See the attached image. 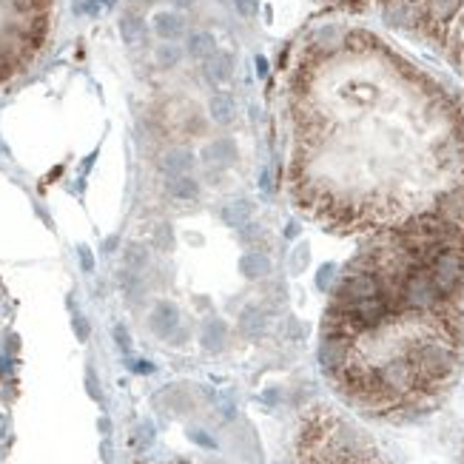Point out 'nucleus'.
Listing matches in <instances>:
<instances>
[{"mask_svg": "<svg viewBox=\"0 0 464 464\" xmlns=\"http://www.w3.org/2000/svg\"><path fill=\"white\" fill-rule=\"evenodd\" d=\"M123 257H126V265H128V268L137 270V268H143V265L148 262V251H146L143 245H137V242H128L126 251H123Z\"/></svg>", "mask_w": 464, "mask_h": 464, "instance_id": "16", "label": "nucleus"}, {"mask_svg": "<svg viewBox=\"0 0 464 464\" xmlns=\"http://www.w3.org/2000/svg\"><path fill=\"white\" fill-rule=\"evenodd\" d=\"M231 71H234V63L228 60V57H211V63H208V77L211 80H217V83H225Z\"/></svg>", "mask_w": 464, "mask_h": 464, "instance_id": "14", "label": "nucleus"}, {"mask_svg": "<svg viewBox=\"0 0 464 464\" xmlns=\"http://www.w3.org/2000/svg\"><path fill=\"white\" fill-rule=\"evenodd\" d=\"M308 257H311V248H308V245H299V248L294 251V257H291V270H294V274H299V270L305 268Z\"/></svg>", "mask_w": 464, "mask_h": 464, "instance_id": "20", "label": "nucleus"}, {"mask_svg": "<svg viewBox=\"0 0 464 464\" xmlns=\"http://www.w3.org/2000/svg\"><path fill=\"white\" fill-rule=\"evenodd\" d=\"M74 334H77V339H89V322L83 319V316H74Z\"/></svg>", "mask_w": 464, "mask_h": 464, "instance_id": "23", "label": "nucleus"}, {"mask_svg": "<svg viewBox=\"0 0 464 464\" xmlns=\"http://www.w3.org/2000/svg\"><path fill=\"white\" fill-rule=\"evenodd\" d=\"M154 240H157V248H171V240H174V234H171V228L168 225H160L157 228V237H154Z\"/></svg>", "mask_w": 464, "mask_h": 464, "instance_id": "22", "label": "nucleus"}, {"mask_svg": "<svg viewBox=\"0 0 464 464\" xmlns=\"http://www.w3.org/2000/svg\"><path fill=\"white\" fill-rule=\"evenodd\" d=\"M220 217H222V222L228 225V228H242L245 222H251L248 217H251V205L248 202H231V205H225L222 211H220Z\"/></svg>", "mask_w": 464, "mask_h": 464, "instance_id": "10", "label": "nucleus"}, {"mask_svg": "<svg viewBox=\"0 0 464 464\" xmlns=\"http://www.w3.org/2000/svg\"><path fill=\"white\" fill-rule=\"evenodd\" d=\"M165 191L174 200L188 202V200L200 197V183L191 177V174H174V177H168V183H165Z\"/></svg>", "mask_w": 464, "mask_h": 464, "instance_id": "3", "label": "nucleus"}, {"mask_svg": "<svg viewBox=\"0 0 464 464\" xmlns=\"http://www.w3.org/2000/svg\"><path fill=\"white\" fill-rule=\"evenodd\" d=\"M86 384H89V393H91V399H100L97 382H94V371H89V373H86Z\"/></svg>", "mask_w": 464, "mask_h": 464, "instance_id": "24", "label": "nucleus"}, {"mask_svg": "<svg viewBox=\"0 0 464 464\" xmlns=\"http://www.w3.org/2000/svg\"><path fill=\"white\" fill-rule=\"evenodd\" d=\"M197 165V160H194V154L191 151H168L165 157H163V171L168 174V177H174V174H188L191 168Z\"/></svg>", "mask_w": 464, "mask_h": 464, "instance_id": "7", "label": "nucleus"}, {"mask_svg": "<svg viewBox=\"0 0 464 464\" xmlns=\"http://www.w3.org/2000/svg\"><path fill=\"white\" fill-rule=\"evenodd\" d=\"M200 339H202L205 351H222V347H225V325L220 319H208Z\"/></svg>", "mask_w": 464, "mask_h": 464, "instance_id": "9", "label": "nucleus"}, {"mask_svg": "<svg viewBox=\"0 0 464 464\" xmlns=\"http://www.w3.org/2000/svg\"><path fill=\"white\" fill-rule=\"evenodd\" d=\"M151 331L157 334V336H168V334H174V327H177V322H180V314H177V308L174 305H157L154 308V314H151Z\"/></svg>", "mask_w": 464, "mask_h": 464, "instance_id": "4", "label": "nucleus"}, {"mask_svg": "<svg viewBox=\"0 0 464 464\" xmlns=\"http://www.w3.org/2000/svg\"><path fill=\"white\" fill-rule=\"evenodd\" d=\"M211 117H214L220 126H228L231 120L237 117L234 100H231V97H225V94H217V97L211 100Z\"/></svg>", "mask_w": 464, "mask_h": 464, "instance_id": "11", "label": "nucleus"}, {"mask_svg": "<svg viewBox=\"0 0 464 464\" xmlns=\"http://www.w3.org/2000/svg\"><path fill=\"white\" fill-rule=\"evenodd\" d=\"M114 334H117V342H120V347H123V351H128V336H126V331H123V327H117V331H114Z\"/></svg>", "mask_w": 464, "mask_h": 464, "instance_id": "26", "label": "nucleus"}, {"mask_svg": "<svg viewBox=\"0 0 464 464\" xmlns=\"http://www.w3.org/2000/svg\"><path fill=\"white\" fill-rule=\"evenodd\" d=\"M120 29H123L126 40H137V37L143 34V21H140V17H134V14H128V17H123Z\"/></svg>", "mask_w": 464, "mask_h": 464, "instance_id": "18", "label": "nucleus"}, {"mask_svg": "<svg viewBox=\"0 0 464 464\" xmlns=\"http://www.w3.org/2000/svg\"><path fill=\"white\" fill-rule=\"evenodd\" d=\"M297 234H299V225H297V222H294L291 228H285V237H297Z\"/></svg>", "mask_w": 464, "mask_h": 464, "instance_id": "29", "label": "nucleus"}, {"mask_svg": "<svg viewBox=\"0 0 464 464\" xmlns=\"http://www.w3.org/2000/svg\"><path fill=\"white\" fill-rule=\"evenodd\" d=\"M134 371H140V373H151V371H154V364H148V362H137V364H134Z\"/></svg>", "mask_w": 464, "mask_h": 464, "instance_id": "28", "label": "nucleus"}, {"mask_svg": "<svg viewBox=\"0 0 464 464\" xmlns=\"http://www.w3.org/2000/svg\"><path fill=\"white\" fill-rule=\"evenodd\" d=\"M54 0H0V86L23 74L43 51Z\"/></svg>", "mask_w": 464, "mask_h": 464, "instance_id": "2", "label": "nucleus"}, {"mask_svg": "<svg viewBox=\"0 0 464 464\" xmlns=\"http://www.w3.org/2000/svg\"><path fill=\"white\" fill-rule=\"evenodd\" d=\"M154 29H157L160 37H177L183 32V17L180 14H157Z\"/></svg>", "mask_w": 464, "mask_h": 464, "instance_id": "12", "label": "nucleus"}, {"mask_svg": "<svg viewBox=\"0 0 464 464\" xmlns=\"http://www.w3.org/2000/svg\"><path fill=\"white\" fill-rule=\"evenodd\" d=\"M265 327H268V319H265V314L259 311V308L251 305V308H245V311L240 314V331L245 336H262Z\"/></svg>", "mask_w": 464, "mask_h": 464, "instance_id": "8", "label": "nucleus"}, {"mask_svg": "<svg viewBox=\"0 0 464 464\" xmlns=\"http://www.w3.org/2000/svg\"><path fill=\"white\" fill-rule=\"evenodd\" d=\"M188 51L197 57V60H202V57H208L211 51H214V37L211 34H194L188 40Z\"/></svg>", "mask_w": 464, "mask_h": 464, "instance_id": "15", "label": "nucleus"}, {"mask_svg": "<svg viewBox=\"0 0 464 464\" xmlns=\"http://www.w3.org/2000/svg\"><path fill=\"white\" fill-rule=\"evenodd\" d=\"M188 436H191V441H197V444H202V448H208V450H214L217 448V441L211 439L205 430H188Z\"/></svg>", "mask_w": 464, "mask_h": 464, "instance_id": "21", "label": "nucleus"}, {"mask_svg": "<svg viewBox=\"0 0 464 464\" xmlns=\"http://www.w3.org/2000/svg\"><path fill=\"white\" fill-rule=\"evenodd\" d=\"M80 262H83V268H86V270H91V268H94V259H91V251H89V248H80Z\"/></svg>", "mask_w": 464, "mask_h": 464, "instance_id": "25", "label": "nucleus"}, {"mask_svg": "<svg viewBox=\"0 0 464 464\" xmlns=\"http://www.w3.org/2000/svg\"><path fill=\"white\" fill-rule=\"evenodd\" d=\"M202 160L205 163H222V165H231V163H237L240 160V151H237V143L234 140H217V143H211L205 151H202Z\"/></svg>", "mask_w": 464, "mask_h": 464, "instance_id": "5", "label": "nucleus"}, {"mask_svg": "<svg viewBox=\"0 0 464 464\" xmlns=\"http://www.w3.org/2000/svg\"><path fill=\"white\" fill-rule=\"evenodd\" d=\"M254 3H257V0H237V6L248 14V12H254Z\"/></svg>", "mask_w": 464, "mask_h": 464, "instance_id": "27", "label": "nucleus"}, {"mask_svg": "<svg viewBox=\"0 0 464 464\" xmlns=\"http://www.w3.org/2000/svg\"><path fill=\"white\" fill-rule=\"evenodd\" d=\"M297 165H345L322 197L339 234L388 274L430 270L464 251V97L359 26H319L288 74Z\"/></svg>", "mask_w": 464, "mask_h": 464, "instance_id": "1", "label": "nucleus"}, {"mask_svg": "<svg viewBox=\"0 0 464 464\" xmlns=\"http://www.w3.org/2000/svg\"><path fill=\"white\" fill-rule=\"evenodd\" d=\"M240 240H242L248 248H257V245L265 240V231H262L257 222H245V225L240 228Z\"/></svg>", "mask_w": 464, "mask_h": 464, "instance_id": "17", "label": "nucleus"}, {"mask_svg": "<svg viewBox=\"0 0 464 464\" xmlns=\"http://www.w3.org/2000/svg\"><path fill=\"white\" fill-rule=\"evenodd\" d=\"M322 3L342 9V12H351V14H359V12H367V9H376L379 0H322Z\"/></svg>", "mask_w": 464, "mask_h": 464, "instance_id": "13", "label": "nucleus"}, {"mask_svg": "<svg viewBox=\"0 0 464 464\" xmlns=\"http://www.w3.org/2000/svg\"><path fill=\"white\" fill-rule=\"evenodd\" d=\"M334 277H336V265L327 262V265H322V268H319V274H316V285L322 288V291H327V288H334V285H331V282H334Z\"/></svg>", "mask_w": 464, "mask_h": 464, "instance_id": "19", "label": "nucleus"}, {"mask_svg": "<svg viewBox=\"0 0 464 464\" xmlns=\"http://www.w3.org/2000/svg\"><path fill=\"white\" fill-rule=\"evenodd\" d=\"M268 270H270V262H268L265 254H259V251H248V254L240 259V274L251 282L268 277Z\"/></svg>", "mask_w": 464, "mask_h": 464, "instance_id": "6", "label": "nucleus"}]
</instances>
